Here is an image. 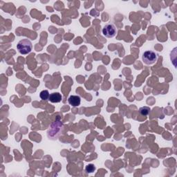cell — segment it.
I'll use <instances>...</instances> for the list:
<instances>
[{
  "mask_svg": "<svg viewBox=\"0 0 177 177\" xmlns=\"http://www.w3.org/2000/svg\"><path fill=\"white\" fill-rule=\"evenodd\" d=\"M64 128V125L62 122L56 121L51 124L50 128L47 132L48 137L51 140H56L62 133Z\"/></svg>",
  "mask_w": 177,
  "mask_h": 177,
  "instance_id": "1",
  "label": "cell"
},
{
  "mask_svg": "<svg viewBox=\"0 0 177 177\" xmlns=\"http://www.w3.org/2000/svg\"><path fill=\"white\" fill-rule=\"evenodd\" d=\"M85 170L87 173H93L95 170V167L94 165L93 164H89L87 166H86Z\"/></svg>",
  "mask_w": 177,
  "mask_h": 177,
  "instance_id": "9",
  "label": "cell"
},
{
  "mask_svg": "<svg viewBox=\"0 0 177 177\" xmlns=\"http://www.w3.org/2000/svg\"><path fill=\"white\" fill-rule=\"evenodd\" d=\"M49 95H49V93L47 90H43V91L40 92V98H41L42 100H48L49 98Z\"/></svg>",
  "mask_w": 177,
  "mask_h": 177,
  "instance_id": "8",
  "label": "cell"
},
{
  "mask_svg": "<svg viewBox=\"0 0 177 177\" xmlns=\"http://www.w3.org/2000/svg\"><path fill=\"white\" fill-rule=\"evenodd\" d=\"M69 104L72 107H78L81 103V98L78 95H71L68 99Z\"/></svg>",
  "mask_w": 177,
  "mask_h": 177,
  "instance_id": "5",
  "label": "cell"
},
{
  "mask_svg": "<svg viewBox=\"0 0 177 177\" xmlns=\"http://www.w3.org/2000/svg\"><path fill=\"white\" fill-rule=\"evenodd\" d=\"M158 55L153 51H147L143 55V60L145 64L150 65L154 64L158 60Z\"/></svg>",
  "mask_w": 177,
  "mask_h": 177,
  "instance_id": "3",
  "label": "cell"
},
{
  "mask_svg": "<svg viewBox=\"0 0 177 177\" xmlns=\"http://www.w3.org/2000/svg\"><path fill=\"white\" fill-rule=\"evenodd\" d=\"M151 109L148 107H143L139 109V112L141 113V115L143 116H147L150 113Z\"/></svg>",
  "mask_w": 177,
  "mask_h": 177,
  "instance_id": "7",
  "label": "cell"
},
{
  "mask_svg": "<svg viewBox=\"0 0 177 177\" xmlns=\"http://www.w3.org/2000/svg\"><path fill=\"white\" fill-rule=\"evenodd\" d=\"M116 28L112 24H108L104 26L103 28V33L107 38H112L114 37L116 34Z\"/></svg>",
  "mask_w": 177,
  "mask_h": 177,
  "instance_id": "4",
  "label": "cell"
},
{
  "mask_svg": "<svg viewBox=\"0 0 177 177\" xmlns=\"http://www.w3.org/2000/svg\"><path fill=\"white\" fill-rule=\"evenodd\" d=\"M17 50L22 55L29 53L33 48V45L29 40L24 39L20 40L17 45Z\"/></svg>",
  "mask_w": 177,
  "mask_h": 177,
  "instance_id": "2",
  "label": "cell"
},
{
  "mask_svg": "<svg viewBox=\"0 0 177 177\" xmlns=\"http://www.w3.org/2000/svg\"><path fill=\"white\" fill-rule=\"evenodd\" d=\"M62 99V97L60 93H53V94H50L49 95L48 100L53 103H57L61 102Z\"/></svg>",
  "mask_w": 177,
  "mask_h": 177,
  "instance_id": "6",
  "label": "cell"
}]
</instances>
